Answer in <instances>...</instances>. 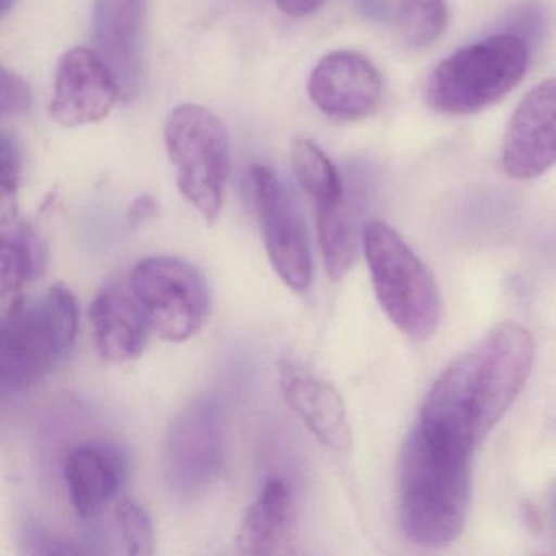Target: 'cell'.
I'll list each match as a JSON object with an SVG mask.
<instances>
[{
    "label": "cell",
    "mask_w": 556,
    "mask_h": 556,
    "mask_svg": "<svg viewBox=\"0 0 556 556\" xmlns=\"http://www.w3.org/2000/svg\"><path fill=\"white\" fill-rule=\"evenodd\" d=\"M295 527L298 509L291 486L281 478H269L247 509L237 548L249 556L286 555L292 552Z\"/></svg>",
    "instance_id": "obj_17"
},
{
    "label": "cell",
    "mask_w": 556,
    "mask_h": 556,
    "mask_svg": "<svg viewBox=\"0 0 556 556\" xmlns=\"http://www.w3.org/2000/svg\"><path fill=\"white\" fill-rule=\"evenodd\" d=\"M527 67L529 50L522 38L493 35L441 61L429 76L426 99L445 115H473L503 100Z\"/></svg>",
    "instance_id": "obj_4"
},
{
    "label": "cell",
    "mask_w": 556,
    "mask_h": 556,
    "mask_svg": "<svg viewBox=\"0 0 556 556\" xmlns=\"http://www.w3.org/2000/svg\"><path fill=\"white\" fill-rule=\"evenodd\" d=\"M43 245L30 227L14 219L2 220L0 247V294L5 312L17 307L24 299L22 291L30 279L45 268ZM4 312V314H5Z\"/></svg>",
    "instance_id": "obj_18"
},
{
    "label": "cell",
    "mask_w": 556,
    "mask_h": 556,
    "mask_svg": "<svg viewBox=\"0 0 556 556\" xmlns=\"http://www.w3.org/2000/svg\"><path fill=\"white\" fill-rule=\"evenodd\" d=\"M115 520L126 555L148 556L154 553V523L141 503L132 497H122L116 503Z\"/></svg>",
    "instance_id": "obj_22"
},
{
    "label": "cell",
    "mask_w": 556,
    "mask_h": 556,
    "mask_svg": "<svg viewBox=\"0 0 556 556\" xmlns=\"http://www.w3.org/2000/svg\"><path fill=\"white\" fill-rule=\"evenodd\" d=\"M226 465V429L216 403L203 399L178 413L165 441V475L175 493L197 497L214 486Z\"/></svg>",
    "instance_id": "obj_8"
},
{
    "label": "cell",
    "mask_w": 556,
    "mask_h": 556,
    "mask_svg": "<svg viewBox=\"0 0 556 556\" xmlns=\"http://www.w3.org/2000/svg\"><path fill=\"white\" fill-rule=\"evenodd\" d=\"M165 146L181 197L207 220L220 214L230 172V141L224 123L210 110L184 103L165 123Z\"/></svg>",
    "instance_id": "obj_6"
},
{
    "label": "cell",
    "mask_w": 556,
    "mask_h": 556,
    "mask_svg": "<svg viewBox=\"0 0 556 556\" xmlns=\"http://www.w3.org/2000/svg\"><path fill=\"white\" fill-rule=\"evenodd\" d=\"M535 343L522 325L501 324L441 374L418 425L429 434L473 454L522 392Z\"/></svg>",
    "instance_id": "obj_1"
},
{
    "label": "cell",
    "mask_w": 556,
    "mask_h": 556,
    "mask_svg": "<svg viewBox=\"0 0 556 556\" xmlns=\"http://www.w3.org/2000/svg\"><path fill=\"white\" fill-rule=\"evenodd\" d=\"M119 96L122 87L100 54L73 48L58 63L50 116L66 128L92 125L110 115Z\"/></svg>",
    "instance_id": "obj_10"
},
{
    "label": "cell",
    "mask_w": 556,
    "mask_h": 556,
    "mask_svg": "<svg viewBox=\"0 0 556 556\" xmlns=\"http://www.w3.org/2000/svg\"><path fill=\"white\" fill-rule=\"evenodd\" d=\"M383 84L363 54L333 51L318 61L308 77V96L324 115L341 122L367 118L379 109Z\"/></svg>",
    "instance_id": "obj_12"
},
{
    "label": "cell",
    "mask_w": 556,
    "mask_h": 556,
    "mask_svg": "<svg viewBox=\"0 0 556 556\" xmlns=\"http://www.w3.org/2000/svg\"><path fill=\"white\" fill-rule=\"evenodd\" d=\"M279 390L289 408L302 419L318 442L338 454L353 444L346 406L338 390L298 361L278 364Z\"/></svg>",
    "instance_id": "obj_14"
},
{
    "label": "cell",
    "mask_w": 556,
    "mask_h": 556,
    "mask_svg": "<svg viewBox=\"0 0 556 556\" xmlns=\"http://www.w3.org/2000/svg\"><path fill=\"white\" fill-rule=\"evenodd\" d=\"M128 475V455L116 445L93 442L73 448L64 462V481L77 516H99L118 496Z\"/></svg>",
    "instance_id": "obj_15"
},
{
    "label": "cell",
    "mask_w": 556,
    "mask_h": 556,
    "mask_svg": "<svg viewBox=\"0 0 556 556\" xmlns=\"http://www.w3.org/2000/svg\"><path fill=\"white\" fill-rule=\"evenodd\" d=\"M552 510H553V520H555V527H556V490H555V493H553Z\"/></svg>",
    "instance_id": "obj_28"
},
{
    "label": "cell",
    "mask_w": 556,
    "mask_h": 556,
    "mask_svg": "<svg viewBox=\"0 0 556 556\" xmlns=\"http://www.w3.org/2000/svg\"><path fill=\"white\" fill-rule=\"evenodd\" d=\"M471 454L416 426L400 457V519L409 540L445 546L464 532L471 503Z\"/></svg>",
    "instance_id": "obj_2"
},
{
    "label": "cell",
    "mask_w": 556,
    "mask_h": 556,
    "mask_svg": "<svg viewBox=\"0 0 556 556\" xmlns=\"http://www.w3.org/2000/svg\"><path fill=\"white\" fill-rule=\"evenodd\" d=\"M12 5H14V0H0V12H2V15H8Z\"/></svg>",
    "instance_id": "obj_27"
},
{
    "label": "cell",
    "mask_w": 556,
    "mask_h": 556,
    "mask_svg": "<svg viewBox=\"0 0 556 556\" xmlns=\"http://www.w3.org/2000/svg\"><path fill=\"white\" fill-rule=\"evenodd\" d=\"M157 214V201L149 194H141L132 201L128 211V223L131 227H139L148 223Z\"/></svg>",
    "instance_id": "obj_25"
},
{
    "label": "cell",
    "mask_w": 556,
    "mask_h": 556,
    "mask_svg": "<svg viewBox=\"0 0 556 556\" xmlns=\"http://www.w3.org/2000/svg\"><path fill=\"white\" fill-rule=\"evenodd\" d=\"M503 165L517 180H532L556 165V77L530 90L510 116Z\"/></svg>",
    "instance_id": "obj_11"
},
{
    "label": "cell",
    "mask_w": 556,
    "mask_h": 556,
    "mask_svg": "<svg viewBox=\"0 0 556 556\" xmlns=\"http://www.w3.org/2000/svg\"><path fill=\"white\" fill-rule=\"evenodd\" d=\"M0 162H2V220H9L15 217V197L24 174L21 142L9 132H2V139H0Z\"/></svg>",
    "instance_id": "obj_23"
},
{
    "label": "cell",
    "mask_w": 556,
    "mask_h": 556,
    "mask_svg": "<svg viewBox=\"0 0 556 556\" xmlns=\"http://www.w3.org/2000/svg\"><path fill=\"white\" fill-rule=\"evenodd\" d=\"M79 308L64 285L31 304L5 312L0 330V386L4 393L30 389L51 372L76 341Z\"/></svg>",
    "instance_id": "obj_3"
},
{
    "label": "cell",
    "mask_w": 556,
    "mask_h": 556,
    "mask_svg": "<svg viewBox=\"0 0 556 556\" xmlns=\"http://www.w3.org/2000/svg\"><path fill=\"white\" fill-rule=\"evenodd\" d=\"M250 181L273 268L292 291H305L314 266L307 226L294 197L278 175L263 165L250 170Z\"/></svg>",
    "instance_id": "obj_9"
},
{
    "label": "cell",
    "mask_w": 556,
    "mask_h": 556,
    "mask_svg": "<svg viewBox=\"0 0 556 556\" xmlns=\"http://www.w3.org/2000/svg\"><path fill=\"white\" fill-rule=\"evenodd\" d=\"M317 232L328 275L340 281L354 265L359 245L356 217L346 198L333 206L317 210Z\"/></svg>",
    "instance_id": "obj_19"
},
{
    "label": "cell",
    "mask_w": 556,
    "mask_h": 556,
    "mask_svg": "<svg viewBox=\"0 0 556 556\" xmlns=\"http://www.w3.org/2000/svg\"><path fill=\"white\" fill-rule=\"evenodd\" d=\"M292 168L315 210L333 206L346 198L340 172L327 154L308 139H295L291 148Z\"/></svg>",
    "instance_id": "obj_20"
},
{
    "label": "cell",
    "mask_w": 556,
    "mask_h": 556,
    "mask_svg": "<svg viewBox=\"0 0 556 556\" xmlns=\"http://www.w3.org/2000/svg\"><path fill=\"white\" fill-rule=\"evenodd\" d=\"M129 289L144 312L149 330L181 343L198 333L210 314L203 275L177 256H149L132 268Z\"/></svg>",
    "instance_id": "obj_7"
},
{
    "label": "cell",
    "mask_w": 556,
    "mask_h": 556,
    "mask_svg": "<svg viewBox=\"0 0 556 556\" xmlns=\"http://www.w3.org/2000/svg\"><path fill=\"white\" fill-rule=\"evenodd\" d=\"M146 14L148 0H96L93 8L97 53L115 74L126 100L141 92Z\"/></svg>",
    "instance_id": "obj_13"
},
{
    "label": "cell",
    "mask_w": 556,
    "mask_h": 556,
    "mask_svg": "<svg viewBox=\"0 0 556 556\" xmlns=\"http://www.w3.org/2000/svg\"><path fill=\"white\" fill-rule=\"evenodd\" d=\"M363 247L374 291L387 317L412 340L431 338L441 320V295L425 263L382 220L364 226Z\"/></svg>",
    "instance_id": "obj_5"
},
{
    "label": "cell",
    "mask_w": 556,
    "mask_h": 556,
    "mask_svg": "<svg viewBox=\"0 0 556 556\" xmlns=\"http://www.w3.org/2000/svg\"><path fill=\"white\" fill-rule=\"evenodd\" d=\"M448 22L445 0H400L395 27L400 40L413 50L431 47L444 34Z\"/></svg>",
    "instance_id": "obj_21"
},
{
    "label": "cell",
    "mask_w": 556,
    "mask_h": 556,
    "mask_svg": "<svg viewBox=\"0 0 556 556\" xmlns=\"http://www.w3.org/2000/svg\"><path fill=\"white\" fill-rule=\"evenodd\" d=\"M34 96L30 86L17 74L2 67L0 71V112L4 118L25 115L31 109Z\"/></svg>",
    "instance_id": "obj_24"
},
{
    "label": "cell",
    "mask_w": 556,
    "mask_h": 556,
    "mask_svg": "<svg viewBox=\"0 0 556 556\" xmlns=\"http://www.w3.org/2000/svg\"><path fill=\"white\" fill-rule=\"evenodd\" d=\"M279 11L291 17H304L314 14L327 0H275Z\"/></svg>",
    "instance_id": "obj_26"
},
{
    "label": "cell",
    "mask_w": 556,
    "mask_h": 556,
    "mask_svg": "<svg viewBox=\"0 0 556 556\" xmlns=\"http://www.w3.org/2000/svg\"><path fill=\"white\" fill-rule=\"evenodd\" d=\"M93 344L102 359L131 363L144 351L149 324L141 305L122 286H106L97 292L89 308Z\"/></svg>",
    "instance_id": "obj_16"
}]
</instances>
